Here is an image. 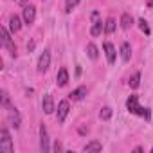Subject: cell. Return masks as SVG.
I'll return each instance as SVG.
<instances>
[{
    "instance_id": "1",
    "label": "cell",
    "mask_w": 153,
    "mask_h": 153,
    "mask_svg": "<svg viewBox=\"0 0 153 153\" xmlns=\"http://www.w3.org/2000/svg\"><path fill=\"white\" fill-rule=\"evenodd\" d=\"M126 108H128V112L137 114V115H142L146 121H149V110H148V108H142V106L139 105V97H137V96H130V97H128Z\"/></svg>"
},
{
    "instance_id": "2",
    "label": "cell",
    "mask_w": 153,
    "mask_h": 153,
    "mask_svg": "<svg viewBox=\"0 0 153 153\" xmlns=\"http://www.w3.org/2000/svg\"><path fill=\"white\" fill-rule=\"evenodd\" d=\"M0 151L2 153H13L15 148H13V139L7 131V128H2L0 130Z\"/></svg>"
},
{
    "instance_id": "3",
    "label": "cell",
    "mask_w": 153,
    "mask_h": 153,
    "mask_svg": "<svg viewBox=\"0 0 153 153\" xmlns=\"http://www.w3.org/2000/svg\"><path fill=\"white\" fill-rule=\"evenodd\" d=\"M0 36H2V47H4L11 56L16 58V47H15V43H13V40H11V31H7L6 27H2V29H0Z\"/></svg>"
},
{
    "instance_id": "4",
    "label": "cell",
    "mask_w": 153,
    "mask_h": 153,
    "mask_svg": "<svg viewBox=\"0 0 153 153\" xmlns=\"http://www.w3.org/2000/svg\"><path fill=\"white\" fill-rule=\"evenodd\" d=\"M101 33H105V24L99 20V13L94 11V13H92V27H90V34H92V36H99Z\"/></svg>"
},
{
    "instance_id": "5",
    "label": "cell",
    "mask_w": 153,
    "mask_h": 153,
    "mask_svg": "<svg viewBox=\"0 0 153 153\" xmlns=\"http://www.w3.org/2000/svg\"><path fill=\"white\" fill-rule=\"evenodd\" d=\"M7 115H9V121H11V126L15 128V130H18L20 128V124H22V117H20V112L15 108V106H7Z\"/></svg>"
},
{
    "instance_id": "6",
    "label": "cell",
    "mask_w": 153,
    "mask_h": 153,
    "mask_svg": "<svg viewBox=\"0 0 153 153\" xmlns=\"http://www.w3.org/2000/svg\"><path fill=\"white\" fill-rule=\"evenodd\" d=\"M68 112H70V105H68V101H67V99L59 101V103H58V115H56L59 124L65 121V117L68 115Z\"/></svg>"
},
{
    "instance_id": "7",
    "label": "cell",
    "mask_w": 153,
    "mask_h": 153,
    "mask_svg": "<svg viewBox=\"0 0 153 153\" xmlns=\"http://www.w3.org/2000/svg\"><path fill=\"white\" fill-rule=\"evenodd\" d=\"M34 20H36V7L34 6H25L24 7V24L31 25V24H34Z\"/></svg>"
},
{
    "instance_id": "8",
    "label": "cell",
    "mask_w": 153,
    "mask_h": 153,
    "mask_svg": "<svg viewBox=\"0 0 153 153\" xmlns=\"http://www.w3.org/2000/svg\"><path fill=\"white\" fill-rule=\"evenodd\" d=\"M51 65V51H43L38 59V72H45Z\"/></svg>"
},
{
    "instance_id": "9",
    "label": "cell",
    "mask_w": 153,
    "mask_h": 153,
    "mask_svg": "<svg viewBox=\"0 0 153 153\" xmlns=\"http://www.w3.org/2000/svg\"><path fill=\"white\" fill-rule=\"evenodd\" d=\"M40 148L42 151H51V146H49V133H47V128L42 124L40 126Z\"/></svg>"
},
{
    "instance_id": "10",
    "label": "cell",
    "mask_w": 153,
    "mask_h": 153,
    "mask_svg": "<svg viewBox=\"0 0 153 153\" xmlns=\"http://www.w3.org/2000/svg\"><path fill=\"white\" fill-rule=\"evenodd\" d=\"M105 54H106V61L110 63V65H114L115 63V56H117V52H115V47L110 43V42H105Z\"/></svg>"
},
{
    "instance_id": "11",
    "label": "cell",
    "mask_w": 153,
    "mask_h": 153,
    "mask_svg": "<svg viewBox=\"0 0 153 153\" xmlns=\"http://www.w3.org/2000/svg\"><path fill=\"white\" fill-rule=\"evenodd\" d=\"M42 108H43V112H45L47 115L54 112V97H52L51 94H45V96H43V101H42Z\"/></svg>"
},
{
    "instance_id": "12",
    "label": "cell",
    "mask_w": 153,
    "mask_h": 153,
    "mask_svg": "<svg viewBox=\"0 0 153 153\" xmlns=\"http://www.w3.org/2000/svg\"><path fill=\"white\" fill-rule=\"evenodd\" d=\"M56 83H58V87H65V85L68 83V70H67L65 67H61V68L58 70V76H56Z\"/></svg>"
},
{
    "instance_id": "13",
    "label": "cell",
    "mask_w": 153,
    "mask_h": 153,
    "mask_svg": "<svg viewBox=\"0 0 153 153\" xmlns=\"http://www.w3.org/2000/svg\"><path fill=\"white\" fill-rule=\"evenodd\" d=\"M85 96H87V87H78L76 90H72V92L68 94V97H70L72 101H81Z\"/></svg>"
},
{
    "instance_id": "14",
    "label": "cell",
    "mask_w": 153,
    "mask_h": 153,
    "mask_svg": "<svg viewBox=\"0 0 153 153\" xmlns=\"http://www.w3.org/2000/svg\"><path fill=\"white\" fill-rule=\"evenodd\" d=\"M20 29H22V22H20V16L13 15V16L9 18V31L15 34V33H18Z\"/></svg>"
},
{
    "instance_id": "15",
    "label": "cell",
    "mask_w": 153,
    "mask_h": 153,
    "mask_svg": "<svg viewBox=\"0 0 153 153\" xmlns=\"http://www.w3.org/2000/svg\"><path fill=\"white\" fill-rule=\"evenodd\" d=\"M121 58H123V61H130V58H131V47L128 42H123V45H121Z\"/></svg>"
},
{
    "instance_id": "16",
    "label": "cell",
    "mask_w": 153,
    "mask_h": 153,
    "mask_svg": "<svg viewBox=\"0 0 153 153\" xmlns=\"http://www.w3.org/2000/svg\"><path fill=\"white\" fill-rule=\"evenodd\" d=\"M131 25H133V18H131V15L124 13V15L121 16V27H123V29H130Z\"/></svg>"
},
{
    "instance_id": "17",
    "label": "cell",
    "mask_w": 153,
    "mask_h": 153,
    "mask_svg": "<svg viewBox=\"0 0 153 153\" xmlns=\"http://www.w3.org/2000/svg\"><path fill=\"white\" fill-rule=\"evenodd\" d=\"M87 153H92V151H101L103 149V146H101V142H97V140H92V142H88L85 148H83Z\"/></svg>"
},
{
    "instance_id": "18",
    "label": "cell",
    "mask_w": 153,
    "mask_h": 153,
    "mask_svg": "<svg viewBox=\"0 0 153 153\" xmlns=\"http://www.w3.org/2000/svg\"><path fill=\"white\" fill-rule=\"evenodd\" d=\"M87 54H88L90 59H97V58H99V51H97V47H96L94 43H88V45H87Z\"/></svg>"
},
{
    "instance_id": "19",
    "label": "cell",
    "mask_w": 153,
    "mask_h": 153,
    "mask_svg": "<svg viewBox=\"0 0 153 153\" xmlns=\"http://www.w3.org/2000/svg\"><path fill=\"white\" fill-rule=\"evenodd\" d=\"M128 85H130L131 88H139V85H140V74H139V72H135L131 78H130Z\"/></svg>"
},
{
    "instance_id": "20",
    "label": "cell",
    "mask_w": 153,
    "mask_h": 153,
    "mask_svg": "<svg viewBox=\"0 0 153 153\" xmlns=\"http://www.w3.org/2000/svg\"><path fill=\"white\" fill-rule=\"evenodd\" d=\"M115 31V20L114 18H108L106 22H105V33L106 34H112Z\"/></svg>"
},
{
    "instance_id": "21",
    "label": "cell",
    "mask_w": 153,
    "mask_h": 153,
    "mask_svg": "<svg viewBox=\"0 0 153 153\" xmlns=\"http://www.w3.org/2000/svg\"><path fill=\"white\" fill-rule=\"evenodd\" d=\"M99 117H101L103 121H108V119L112 117V108H110V106H105V108H101V112H99Z\"/></svg>"
},
{
    "instance_id": "22",
    "label": "cell",
    "mask_w": 153,
    "mask_h": 153,
    "mask_svg": "<svg viewBox=\"0 0 153 153\" xmlns=\"http://www.w3.org/2000/svg\"><path fill=\"white\" fill-rule=\"evenodd\" d=\"M79 4V0H67L65 2V13H72V9Z\"/></svg>"
},
{
    "instance_id": "23",
    "label": "cell",
    "mask_w": 153,
    "mask_h": 153,
    "mask_svg": "<svg viewBox=\"0 0 153 153\" xmlns=\"http://www.w3.org/2000/svg\"><path fill=\"white\" fill-rule=\"evenodd\" d=\"M139 27H140V31H142L144 34H149V25H148V22H146L144 18L139 20Z\"/></svg>"
},
{
    "instance_id": "24",
    "label": "cell",
    "mask_w": 153,
    "mask_h": 153,
    "mask_svg": "<svg viewBox=\"0 0 153 153\" xmlns=\"http://www.w3.org/2000/svg\"><path fill=\"white\" fill-rule=\"evenodd\" d=\"M2 106H4V108H7V106H9V96H7V92H6V90H2Z\"/></svg>"
},
{
    "instance_id": "25",
    "label": "cell",
    "mask_w": 153,
    "mask_h": 153,
    "mask_svg": "<svg viewBox=\"0 0 153 153\" xmlns=\"http://www.w3.org/2000/svg\"><path fill=\"white\" fill-rule=\"evenodd\" d=\"M54 151H63V146H61V142H54Z\"/></svg>"
},
{
    "instance_id": "26",
    "label": "cell",
    "mask_w": 153,
    "mask_h": 153,
    "mask_svg": "<svg viewBox=\"0 0 153 153\" xmlns=\"http://www.w3.org/2000/svg\"><path fill=\"white\" fill-rule=\"evenodd\" d=\"M148 7H153V0H149V2H148Z\"/></svg>"
},
{
    "instance_id": "27",
    "label": "cell",
    "mask_w": 153,
    "mask_h": 153,
    "mask_svg": "<svg viewBox=\"0 0 153 153\" xmlns=\"http://www.w3.org/2000/svg\"><path fill=\"white\" fill-rule=\"evenodd\" d=\"M151 153H153V148H151Z\"/></svg>"
}]
</instances>
